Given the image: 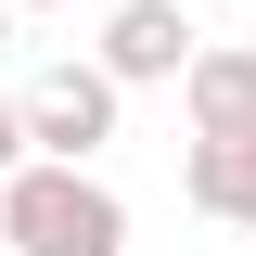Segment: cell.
I'll return each mask as SVG.
<instances>
[{
	"instance_id": "1",
	"label": "cell",
	"mask_w": 256,
	"mask_h": 256,
	"mask_svg": "<svg viewBox=\"0 0 256 256\" xmlns=\"http://www.w3.org/2000/svg\"><path fill=\"white\" fill-rule=\"evenodd\" d=\"M13 244L26 256H116V192H90L77 166L13 180Z\"/></svg>"
},
{
	"instance_id": "2",
	"label": "cell",
	"mask_w": 256,
	"mask_h": 256,
	"mask_svg": "<svg viewBox=\"0 0 256 256\" xmlns=\"http://www.w3.org/2000/svg\"><path fill=\"white\" fill-rule=\"evenodd\" d=\"M180 52H192V26L166 13V0H128V13H116V64H128V77H166Z\"/></svg>"
},
{
	"instance_id": "3",
	"label": "cell",
	"mask_w": 256,
	"mask_h": 256,
	"mask_svg": "<svg viewBox=\"0 0 256 256\" xmlns=\"http://www.w3.org/2000/svg\"><path fill=\"white\" fill-rule=\"evenodd\" d=\"M192 192L230 205V218H256V128H218V141L192 154Z\"/></svg>"
},
{
	"instance_id": "4",
	"label": "cell",
	"mask_w": 256,
	"mask_h": 256,
	"mask_svg": "<svg viewBox=\"0 0 256 256\" xmlns=\"http://www.w3.org/2000/svg\"><path fill=\"white\" fill-rule=\"evenodd\" d=\"M102 116H116V90H102V77H52V90H38V141H64V154H77V141H102Z\"/></svg>"
},
{
	"instance_id": "5",
	"label": "cell",
	"mask_w": 256,
	"mask_h": 256,
	"mask_svg": "<svg viewBox=\"0 0 256 256\" xmlns=\"http://www.w3.org/2000/svg\"><path fill=\"white\" fill-rule=\"evenodd\" d=\"M192 90H205V128H256V64H244V52H218Z\"/></svg>"
},
{
	"instance_id": "6",
	"label": "cell",
	"mask_w": 256,
	"mask_h": 256,
	"mask_svg": "<svg viewBox=\"0 0 256 256\" xmlns=\"http://www.w3.org/2000/svg\"><path fill=\"white\" fill-rule=\"evenodd\" d=\"M0 154H13V116H0Z\"/></svg>"
}]
</instances>
